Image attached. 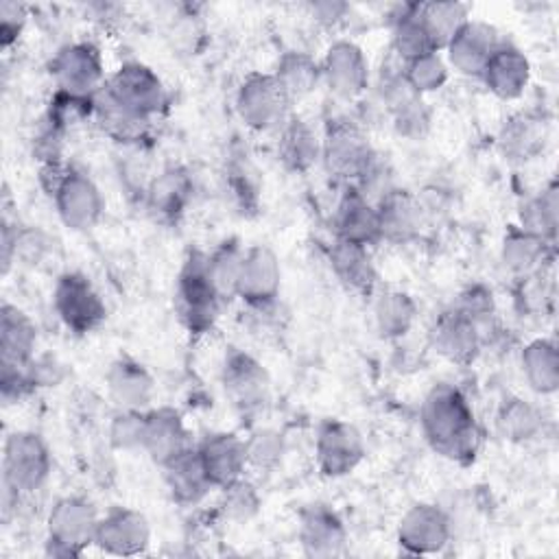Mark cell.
Instances as JSON below:
<instances>
[{
    "label": "cell",
    "mask_w": 559,
    "mask_h": 559,
    "mask_svg": "<svg viewBox=\"0 0 559 559\" xmlns=\"http://www.w3.org/2000/svg\"><path fill=\"white\" fill-rule=\"evenodd\" d=\"M419 421L432 450L452 461H472L480 448V430L467 397L452 384H437L421 402Z\"/></svg>",
    "instance_id": "1"
},
{
    "label": "cell",
    "mask_w": 559,
    "mask_h": 559,
    "mask_svg": "<svg viewBox=\"0 0 559 559\" xmlns=\"http://www.w3.org/2000/svg\"><path fill=\"white\" fill-rule=\"evenodd\" d=\"M221 301L223 295L218 293L207 269V253L197 249L190 251L177 275L175 288L177 314L186 330L192 334L212 330L221 310Z\"/></svg>",
    "instance_id": "2"
},
{
    "label": "cell",
    "mask_w": 559,
    "mask_h": 559,
    "mask_svg": "<svg viewBox=\"0 0 559 559\" xmlns=\"http://www.w3.org/2000/svg\"><path fill=\"white\" fill-rule=\"evenodd\" d=\"M52 469V456L41 435L13 430L2 448V483L13 496L33 493L44 487Z\"/></svg>",
    "instance_id": "3"
},
{
    "label": "cell",
    "mask_w": 559,
    "mask_h": 559,
    "mask_svg": "<svg viewBox=\"0 0 559 559\" xmlns=\"http://www.w3.org/2000/svg\"><path fill=\"white\" fill-rule=\"evenodd\" d=\"M290 105L293 98L273 72H251L236 92V111L253 131L280 129L293 116Z\"/></svg>",
    "instance_id": "4"
},
{
    "label": "cell",
    "mask_w": 559,
    "mask_h": 559,
    "mask_svg": "<svg viewBox=\"0 0 559 559\" xmlns=\"http://www.w3.org/2000/svg\"><path fill=\"white\" fill-rule=\"evenodd\" d=\"M103 87L120 107L146 122H153L168 105V92L162 79L138 61L120 66Z\"/></svg>",
    "instance_id": "5"
},
{
    "label": "cell",
    "mask_w": 559,
    "mask_h": 559,
    "mask_svg": "<svg viewBox=\"0 0 559 559\" xmlns=\"http://www.w3.org/2000/svg\"><path fill=\"white\" fill-rule=\"evenodd\" d=\"M98 515L92 502L79 496L59 498L46 520L48 552L55 557H76L87 544H94Z\"/></svg>",
    "instance_id": "6"
},
{
    "label": "cell",
    "mask_w": 559,
    "mask_h": 559,
    "mask_svg": "<svg viewBox=\"0 0 559 559\" xmlns=\"http://www.w3.org/2000/svg\"><path fill=\"white\" fill-rule=\"evenodd\" d=\"M378 153L371 148L362 129L345 118L330 120L321 140V159L325 168L347 181H358L373 164Z\"/></svg>",
    "instance_id": "7"
},
{
    "label": "cell",
    "mask_w": 559,
    "mask_h": 559,
    "mask_svg": "<svg viewBox=\"0 0 559 559\" xmlns=\"http://www.w3.org/2000/svg\"><path fill=\"white\" fill-rule=\"evenodd\" d=\"M52 306L59 319L74 334H90L107 317V306L92 282L76 271L59 275L52 290Z\"/></svg>",
    "instance_id": "8"
},
{
    "label": "cell",
    "mask_w": 559,
    "mask_h": 559,
    "mask_svg": "<svg viewBox=\"0 0 559 559\" xmlns=\"http://www.w3.org/2000/svg\"><path fill=\"white\" fill-rule=\"evenodd\" d=\"M223 386L242 417H255L269 404L271 378L264 365L242 349L227 352L223 362Z\"/></svg>",
    "instance_id": "9"
},
{
    "label": "cell",
    "mask_w": 559,
    "mask_h": 559,
    "mask_svg": "<svg viewBox=\"0 0 559 559\" xmlns=\"http://www.w3.org/2000/svg\"><path fill=\"white\" fill-rule=\"evenodd\" d=\"M61 223L74 231L92 229L105 210L98 186L83 170L68 166L55 190L48 194Z\"/></svg>",
    "instance_id": "10"
},
{
    "label": "cell",
    "mask_w": 559,
    "mask_h": 559,
    "mask_svg": "<svg viewBox=\"0 0 559 559\" xmlns=\"http://www.w3.org/2000/svg\"><path fill=\"white\" fill-rule=\"evenodd\" d=\"M50 74L57 90L76 96H94L107 81L103 57L90 41H74L59 48L50 61Z\"/></svg>",
    "instance_id": "11"
},
{
    "label": "cell",
    "mask_w": 559,
    "mask_h": 559,
    "mask_svg": "<svg viewBox=\"0 0 559 559\" xmlns=\"http://www.w3.org/2000/svg\"><path fill=\"white\" fill-rule=\"evenodd\" d=\"M280 288L282 266L273 249L266 245H253L245 249L234 297H240L253 310H266L277 301Z\"/></svg>",
    "instance_id": "12"
},
{
    "label": "cell",
    "mask_w": 559,
    "mask_h": 559,
    "mask_svg": "<svg viewBox=\"0 0 559 559\" xmlns=\"http://www.w3.org/2000/svg\"><path fill=\"white\" fill-rule=\"evenodd\" d=\"M317 465L325 476L338 478L356 469L365 456L360 430L343 419H328L317 430L314 441Z\"/></svg>",
    "instance_id": "13"
},
{
    "label": "cell",
    "mask_w": 559,
    "mask_h": 559,
    "mask_svg": "<svg viewBox=\"0 0 559 559\" xmlns=\"http://www.w3.org/2000/svg\"><path fill=\"white\" fill-rule=\"evenodd\" d=\"M321 76L338 98H356L369 85V63L362 48L349 39L330 44L321 59Z\"/></svg>",
    "instance_id": "14"
},
{
    "label": "cell",
    "mask_w": 559,
    "mask_h": 559,
    "mask_svg": "<svg viewBox=\"0 0 559 559\" xmlns=\"http://www.w3.org/2000/svg\"><path fill=\"white\" fill-rule=\"evenodd\" d=\"M448 513L430 502L413 504L397 524V542L413 555H435L450 542Z\"/></svg>",
    "instance_id": "15"
},
{
    "label": "cell",
    "mask_w": 559,
    "mask_h": 559,
    "mask_svg": "<svg viewBox=\"0 0 559 559\" xmlns=\"http://www.w3.org/2000/svg\"><path fill=\"white\" fill-rule=\"evenodd\" d=\"M151 526L144 513L129 507H114L98 520L94 544L116 557H133L146 550Z\"/></svg>",
    "instance_id": "16"
},
{
    "label": "cell",
    "mask_w": 559,
    "mask_h": 559,
    "mask_svg": "<svg viewBox=\"0 0 559 559\" xmlns=\"http://www.w3.org/2000/svg\"><path fill=\"white\" fill-rule=\"evenodd\" d=\"M197 454L201 459V465L212 487L223 489L245 476V469H247L245 439H240L236 432L205 435L197 445Z\"/></svg>",
    "instance_id": "17"
},
{
    "label": "cell",
    "mask_w": 559,
    "mask_h": 559,
    "mask_svg": "<svg viewBox=\"0 0 559 559\" xmlns=\"http://www.w3.org/2000/svg\"><path fill=\"white\" fill-rule=\"evenodd\" d=\"M500 44L496 28L487 22L467 20L445 44V61L456 72L467 76H480L489 55Z\"/></svg>",
    "instance_id": "18"
},
{
    "label": "cell",
    "mask_w": 559,
    "mask_h": 559,
    "mask_svg": "<svg viewBox=\"0 0 559 559\" xmlns=\"http://www.w3.org/2000/svg\"><path fill=\"white\" fill-rule=\"evenodd\" d=\"M192 448L190 432L175 408L162 406L144 415V445L142 450L162 467L181 452Z\"/></svg>",
    "instance_id": "19"
},
{
    "label": "cell",
    "mask_w": 559,
    "mask_h": 559,
    "mask_svg": "<svg viewBox=\"0 0 559 559\" xmlns=\"http://www.w3.org/2000/svg\"><path fill=\"white\" fill-rule=\"evenodd\" d=\"M105 384L120 411H146L155 395L153 376L133 358L114 360L105 373Z\"/></svg>",
    "instance_id": "20"
},
{
    "label": "cell",
    "mask_w": 559,
    "mask_h": 559,
    "mask_svg": "<svg viewBox=\"0 0 559 559\" xmlns=\"http://www.w3.org/2000/svg\"><path fill=\"white\" fill-rule=\"evenodd\" d=\"M480 79L491 94L502 100H511L526 90L531 79V63L520 48L500 41L489 55Z\"/></svg>",
    "instance_id": "21"
},
{
    "label": "cell",
    "mask_w": 559,
    "mask_h": 559,
    "mask_svg": "<svg viewBox=\"0 0 559 559\" xmlns=\"http://www.w3.org/2000/svg\"><path fill=\"white\" fill-rule=\"evenodd\" d=\"M432 345L448 360L467 365L478 356L483 347V332L469 317L452 306V310L437 319L432 328Z\"/></svg>",
    "instance_id": "22"
},
{
    "label": "cell",
    "mask_w": 559,
    "mask_h": 559,
    "mask_svg": "<svg viewBox=\"0 0 559 559\" xmlns=\"http://www.w3.org/2000/svg\"><path fill=\"white\" fill-rule=\"evenodd\" d=\"M336 238L349 240L362 247H371L382 240L380 218L376 203L362 197L356 188H349L334 212Z\"/></svg>",
    "instance_id": "23"
},
{
    "label": "cell",
    "mask_w": 559,
    "mask_h": 559,
    "mask_svg": "<svg viewBox=\"0 0 559 559\" xmlns=\"http://www.w3.org/2000/svg\"><path fill=\"white\" fill-rule=\"evenodd\" d=\"M299 542L308 557H336L345 548L347 531L332 509L312 504L301 513Z\"/></svg>",
    "instance_id": "24"
},
{
    "label": "cell",
    "mask_w": 559,
    "mask_h": 559,
    "mask_svg": "<svg viewBox=\"0 0 559 559\" xmlns=\"http://www.w3.org/2000/svg\"><path fill=\"white\" fill-rule=\"evenodd\" d=\"M376 210L380 218L382 240L400 245V242H408L419 234L421 205L408 190L389 188L376 201Z\"/></svg>",
    "instance_id": "25"
},
{
    "label": "cell",
    "mask_w": 559,
    "mask_h": 559,
    "mask_svg": "<svg viewBox=\"0 0 559 559\" xmlns=\"http://www.w3.org/2000/svg\"><path fill=\"white\" fill-rule=\"evenodd\" d=\"M330 269L336 280L356 295H371L376 286V269L369 255V247L336 238L328 249Z\"/></svg>",
    "instance_id": "26"
},
{
    "label": "cell",
    "mask_w": 559,
    "mask_h": 559,
    "mask_svg": "<svg viewBox=\"0 0 559 559\" xmlns=\"http://www.w3.org/2000/svg\"><path fill=\"white\" fill-rule=\"evenodd\" d=\"M162 469H164V480L173 500L183 507L199 504L207 496V491L214 489L201 465L197 445L188 448L186 452H181L179 456L162 465Z\"/></svg>",
    "instance_id": "27"
},
{
    "label": "cell",
    "mask_w": 559,
    "mask_h": 559,
    "mask_svg": "<svg viewBox=\"0 0 559 559\" xmlns=\"http://www.w3.org/2000/svg\"><path fill=\"white\" fill-rule=\"evenodd\" d=\"M277 159L290 173H308L321 159V138L299 116H290L280 127Z\"/></svg>",
    "instance_id": "28"
},
{
    "label": "cell",
    "mask_w": 559,
    "mask_h": 559,
    "mask_svg": "<svg viewBox=\"0 0 559 559\" xmlns=\"http://www.w3.org/2000/svg\"><path fill=\"white\" fill-rule=\"evenodd\" d=\"M548 138L546 120L535 111H518L511 116L498 135L500 151L513 162L535 157Z\"/></svg>",
    "instance_id": "29"
},
{
    "label": "cell",
    "mask_w": 559,
    "mask_h": 559,
    "mask_svg": "<svg viewBox=\"0 0 559 559\" xmlns=\"http://www.w3.org/2000/svg\"><path fill=\"white\" fill-rule=\"evenodd\" d=\"M37 328L17 306L4 301L0 308V362L26 365L35 356Z\"/></svg>",
    "instance_id": "30"
},
{
    "label": "cell",
    "mask_w": 559,
    "mask_h": 559,
    "mask_svg": "<svg viewBox=\"0 0 559 559\" xmlns=\"http://www.w3.org/2000/svg\"><path fill=\"white\" fill-rule=\"evenodd\" d=\"M522 373L528 386L542 395L559 389V352L555 341L535 338L522 349Z\"/></svg>",
    "instance_id": "31"
},
{
    "label": "cell",
    "mask_w": 559,
    "mask_h": 559,
    "mask_svg": "<svg viewBox=\"0 0 559 559\" xmlns=\"http://www.w3.org/2000/svg\"><path fill=\"white\" fill-rule=\"evenodd\" d=\"M275 79L286 90V94L293 98H304L317 90V85L323 81L321 76V61H317L312 55L304 50H288L280 57L275 70Z\"/></svg>",
    "instance_id": "32"
},
{
    "label": "cell",
    "mask_w": 559,
    "mask_h": 559,
    "mask_svg": "<svg viewBox=\"0 0 559 559\" xmlns=\"http://www.w3.org/2000/svg\"><path fill=\"white\" fill-rule=\"evenodd\" d=\"M391 39H393V50L402 61L415 59L426 52H435L437 46L417 11L415 4H404L400 13L391 22Z\"/></svg>",
    "instance_id": "33"
},
{
    "label": "cell",
    "mask_w": 559,
    "mask_h": 559,
    "mask_svg": "<svg viewBox=\"0 0 559 559\" xmlns=\"http://www.w3.org/2000/svg\"><path fill=\"white\" fill-rule=\"evenodd\" d=\"M94 118L100 124V129L118 142H140L151 127V122L140 120L138 116H133L124 107H120L105 92V87H100L94 94Z\"/></svg>",
    "instance_id": "34"
},
{
    "label": "cell",
    "mask_w": 559,
    "mask_h": 559,
    "mask_svg": "<svg viewBox=\"0 0 559 559\" xmlns=\"http://www.w3.org/2000/svg\"><path fill=\"white\" fill-rule=\"evenodd\" d=\"M548 247H550V242L537 238L535 234H531L522 227H511L502 238L500 255L509 271L526 277L542 266Z\"/></svg>",
    "instance_id": "35"
},
{
    "label": "cell",
    "mask_w": 559,
    "mask_h": 559,
    "mask_svg": "<svg viewBox=\"0 0 559 559\" xmlns=\"http://www.w3.org/2000/svg\"><path fill=\"white\" fill-rule=\"evenodd\" d=\"M188 197L190 181L181 170H168L146 188V205L162 221L177 218L183 212Z\"/></svg>",
    "instance_id": "36"
},
{
    "label": "cell",
    "mask_w": 559,
    "mask_h": 559,
    "mask_svg": "<svg viewBox=\"0 0 559 559\" xmlns=\"http://www.w3.org/2000/svg\"><path fill=\"white\" fill-rule=\"evenodd\" d=\"M417 317V306L413 297L404 290H384L373 304V319L378 332L384 338L404 336Z\"/></svg>",
    "instance_id": "37"
},
{
    "label": "cell",
    "mask_w": 559,
    "mask_h": 559,
    "mask_svg": "<svg viewBox=\"0 0 559 559\" xmlns=\"http://www.w3.org/2000/svg\"><path fill=\"white\" fill-rule=\"evenodd\" d=\"M557 221H559V194H557V186L550 183L522 203L518 227L535 234L546 242H552L557 234Z\"/></svg>",
    "instance_id": "38"
},
{
    "label": "cell",
    "mask_w": 559,
    "mask_h": 559,
    "mask_svg": "<svg viewBox=\"0 0 559 559\" xmlns=\"http://www.w3.org/2000/svg\"><path fill=\"white\" fill-rule=\"evenodd\" d=\"M496 426L509 441H528L542 430V413L522 397H509L496 415Z\"/></svg>",
    "instance_id": "39"
},
{
    "label": "cell",
    "mask_w": 559,
    "mask_h": 559,
    "mask_svg": "<svg viewBox=\"0 0 559 559\" xmlns=\"http://www.w3.org/2000/svg\"><path fill=\"white\" fill-rule=\"evenodd\" d=\"M417 11L437 50H443L452 35L469 20L467 7L461 2H417Z\"/></svg>",
    "instance_id": "40"
},
{
    "label": "cell",
    "mask_w": 559,
    "mask_h": 559,
    "mask_svg": "<svg viewBox=\"0 0 559 559\" xmlns=\"http://www.w3.org/2000/svg\"><path fill=\"white\" fill-rule=\"evenodd\" d=\"M402 72H404L408 85L421 96V94H428V92H437L445 85L448 74H450V66L439 55V50H435V52H426V55H419L415 59L402 61Z\"/></svg>",
    "instance_id": "41"
},
{
    "label": "cell",
    "mask_w": 559,
    "mask_h": 559,
    "mask_svg": "<svg viewBox=\"0 0 559 559\" xmlns=\"http://www.w3.org/2000/svg\"><path fill=\"white\" fill-rule=\"evenodd\" d=\"M245 249L238 245L236 238L223 240L214 251L207 253V269L210 275L218 288V293L225 297H234L236 288V277L240 271Z\"/></svg>",
    "instance_id": "42"
},
{
    "label": "cell",
    "mask_w": 559,
    "mask_h": 559,
    "mask_svg": "<svg viewBox=\"0 0 559 559\" xmlns=\"http://www.w3.org/2000/svg\"><path fill=\"white\" fill-rule=\"evenodd\" d=\"M284 437L273 428H255L245 439V452H247V467H253L258 472H271L280 465L284 456Z\"/></svg>",
    "instance_id": "43"
},
{
    "label": "cell",
    "mask_w": 559,
    "mask_h": 559,
    "mask_svg": "<svg viewBox=\"0 0 559 559\" xmlns=\"http://www.w3.org/2000/svg\"><path fill=\"white\" fill-rule=\"evenodd\" d=\"M260 509V493L245 476L223 487L221 511L231 522H249Z\"/></svg>",
    "instance_id": "44"
},
{
    "label": "cell",
    "mask_w": 559,
    "mask_h": 559,
    "mask_svg": "<svg viewBox=\"0 0 559 559\" xmlns=\"http://www.w3.org/2000/svg\"><path fill=\"white\" fill-rule=\"evenodd\" d=\"M144 415L146 411H120L109 424V443L116 450H142L144 445Z\"/></svg>",
    "instance_id": "45"
},
{
    "label": "cell",
    "mask_w": 559,
    "mask_h": 559,
    "mask_svg": "<svg viewBox=\"0 0 559 559\" xmlns=\"http://www.w3.org/2000/svg\"><path fill=\"white\" fill-rule=\"evenodd\" d=\"M227 186L242 212H253L258 207V197H260V181L258 173L247 159L231 162L227 168Z\"/></svg>",
    "instance_id": "46"
},
{
    "label": "cell",
    "mask_w": 559,
    "mask_h": 559,
    "mask_svg": "<svg viewBox=\"0 0 559 559\" xmlns=\"http://www.w3.org/2000/svg\"><path fill=\"white\" fill-rule=\"evenodd\" d=\"M454 308L459 312H463L465 317H469L480 328V332H483V325H487L493 319V314H496L493 295L483 284H474V286L465 288L459 295V301L454 304Z\"/></svg>",
    "instance_id": "47"
},
{
    "label": "cell",
    "mask_w": 559,
    "mask_h": 559,
    "mask_svg": "<svg viewBox=\"0 0 559 559\" xmlns=\"http://www.w3.org/2000/svg\"><path fill=\"white\" fill-rule=\"evenodd\" d=\"M33 391L35 386L28 378L26 365L0 362V395L4 404H17Z\"/></svg>",
    "instance_id": "48"
},
{
    "label": "cell",
    "mask_w": 559,
    "mask_h": 559,
    "mask_svg": "<svg viewBox=\"0 0 559 559\" xmlns=\"http://www.w3.org/2000/svg\"><path fill=\"white\" fill-rule=\"evenodd\" d=\"M50 249V238L41 229L33 227H20L15 231L13 242V262L22 260L26 264H37Z\"/></svg>",
    "instance_id": "49"
},
{
    "label": "cell",
    "mask_w": 559,
    "mask_h": 559,
    "mask_svg": "<svg viewBox=\"0 0 559 559\" xmlns=\"http://www.w3.org/2000/svg\"><path fill=\"white\" fill-rule=\"evenodd\" d=\"M26 371H28V378L35 389L37 386H57L66 378L63 365L59 362V358H55L50 354L33 356L26 362Z\"/></svg>",
    "instance_id": "50"
},
{
    "label": "cell",
    "mask_w": 559,
    "mask_h": 559,
    "mask_svg": "<svg viewBox=\"0 0 559 559\" xmlns=\"http://www.w3.org/2000/svg\"><path fill=\"white\" fill-rule=\"evenodd\" d=\"M26 22V9L17 2L4 0L0 4V41L2 48H9L13 41H17L22 28Z\"/></svg>",
    "instance_id": "51"
},
{
    "label": "cell",
    "mask_w": 559,
    "mask_h": 559,
    "mask_svg": "<svg viewBox=\"0 0 559 559\" xmlns=\"http://www.w3.org/2000/svg\"><path fill=\"white\" fill-rule=\"evenodd\" d=\"M308 11H310V17L317 24L334 26V24H338L345 17L349 7L345 2H336V0H321V2L308 4Z\"/></svg>",
    "instance_id": "52"
}]
</instances>
